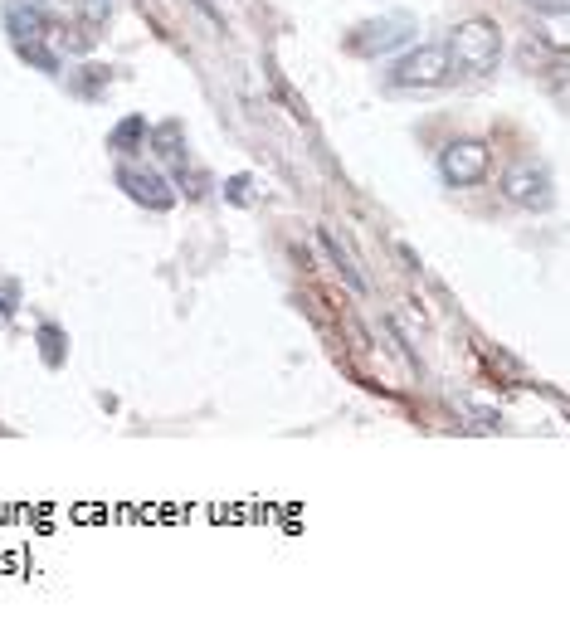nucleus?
I'll list each match as a JSON object with an SVG mask.
<instances>
[{"mask_svg":"<svg viewBox=\"0 0 570 633\" xmlns=\"http://www.w3.org/2000/svg\"><path fill=\"white\" fill-rule=\"evenodd\" d=\"M5 30L15 39L20 59H30V64L44 69V74H59V54L49 49V39H54V15H49L39 0H10V5H5Z\"/></svg>","mask_w":570,"mask_h":633,"instance_id":"nucleus-1","label":"nucleus"},{"mask_svg":"<svg viewBox=\"0 0 570 633\" xmlns=\"http://www.w3.org/2000/svg\"><path fill=\"white\" fill-rule=\"evenodd\" d=\"M449 59H454V74L488 78L502 59V30L493 20H463L449 39Z\"/></svg>","mask_w":570,"mask_h":633,"instance_id":"nucleus-2","label":"nucleus"},{"mask_svg":"<svg viewBox=\"0 0 570 633\" xmlns=\"http://www.w3.org/2000/svg\"><path fill=\"white\" fill-rule=\"evenodd\" d=\"M454 78V59H449V44H419L410 49L395 69H390V88L395 93H424V88H444Z\"/></svg>","mask_w":570,"mask_h":633,"instance_id":"nucleus-3","label":"nucleus"},{"mask_svg":"<svg viewBox=\"0 0 570 633\" xmlns=\"http://www.w3.org/2000/svg\"><path fill=\"white\" fill-rule=\"evenodd\" d=\"M493 171V147L488 142H473V137H458L439 151V176L449 186H478L483 176Z\"/></svg>","mask_w":570,"mask_h":633,"instance_id":"nucleus-4","label":"nucleus"},{"mask_svg":"<svg viewBox=\"0 0 570 633\" xmlns=\"http://www.w3.org/2000/svg\"><path fill=\"white\" fill-rule=\"evenodd\" d=\"M502 190H507V200L512 205H522V210H546L551 205V171L546 166H536V161H522V166H512L507 176H502Z\"/></svg>","mask_w":570,"mask_h":633,"instance_id":"nucleus-5","label":"nucleus"},{"mask_svg":"<svg viewBox=\"0 0 570 633\" xmlns=\"http://www.w3.org/2000/svg\"><path fill=\"white\" fill-rule=\"evenodd\" d=\"M117 186L127 190L137 205H147V210H171V200H176V190L166 186V176L137 171V166H117Z\"/></svg>","mask_w":570,"mask_h":633,"instance_id":"nucleus-6","label":"nucleus"},{"mask_svg":"<svg viewBox=\"0 0 570 633\" xmlns=\"http://www.w3.org/2000/svg\"><path fill=\"white\" fill-rule=\"evenodd\" d=\"M405 39H410V20H371V25H361L346 44H351V54H366L371 59V54H385V49H395Z\"/></svg>","mask_w":570,"mask_h":633,"instance_id":"nucleus-7","label":"nucleus"},{"mask_svg":"<svg viewBox=\"0 0 570 633\" xmlns=\"http://www.w3.org/2000/svg\"><path fill=\"white\" fill-rule=\"evenodd\" d=\"M317 239H322V249L332 254V263H337V273L346 278V288H351V293H366V278H361V268H356V259L346 254L342 244H337V234H332V229H317Z\"/></svg>","mask_w":570,"mask_h":633,"instance_id":"nucleus-8","label":"nucleus"},{"mask_svg":"<svg viewBox=\"0 0 570 633\" xmlns=\"http://www.w3.org/2000/svg\"><path fill=\"white\" fill-rule=\"evenodd\" d=\"M156 142V156L161 161H171V166H181L186 161V147H181V122H161L156 132H147Z\"/></svg>","mask_w":570,"mask_h":633,"instance_id":"nucleus-9","label":"nucleus"},{"mask_svg":"<svg viewBox=\"0 0 570 633\" xmlns=\"http://www.w3.org/2000/svg\"><path fill=\"white\" fill-rule=\"evenodd\" d=\"M137 142H147V117H127L113 137H108V147L113 151H132Z\"/></svg>","mask_w":570,"mask_h":633,"instance_id":"nucleus-10","label":"nucleus"},{"mask_svg":"<svg viewBox=\"0 0 570 633\" xmlns=\"http://www.w3.org/2000/svg\"><path fill=\"white\" fill-rule=\"evenodd\" d=\"M69 5H74V15H83L88 30H98L108 20V0H69Z\"/></svg>","mask_w":570,"mask_h":633,"instance_id":"nucleus-11","label":"nucleus"},{"mask_svg":"<svg viewBox=\"0 0 570 633\" xmlns=\"http://www.w3.org/2000/svg\"><path fill=\"white\" fill-rule=\"evenodd\" d=\"M39 341H44V361H49V366H59V361H64V332L44 322V327H39Z\"/></svg>","mask_w":570,"mask_h":633,"instance_id":"nucleus-12","label":"nucleus"},{"mask_svg":"<svg viewBox=\"0 0 570 633\" xmlns=\"http://www.w3.org/2000/svg\"><path fill=\"white\" fill-rule=\"evenodd\" d=\"M225 195H229V200H239V205H244V200H249V176H234V181L225 186Z\"/></svg>","mask_w":570,"mask_h":633,"instance_id":"nucleus-13","label":"nucleus"},{"mask_svg":"<svg viewBox=\"0 0 570 633\" xmlns=\"http://www.w3.org/2000/svg\"><path fill=\"white\" fill-rule=\"evenodd\" d=\"M195 10H200V15L210 20V25H225V15L215 10V0H195Z\"/></svg>","mask_w":570,"mask_h":633,"instance_id":"nucleus-14","label":"nucleus"},{"mask_svg":"<svg viewBox=\"0 0 570 633\" xmlns=\"http://www.w3.org/2000/svg\"><path fill=\"white\" fill-rule=\"evenodd\" d=\"M536 10H546V15H566V5L570 0H532Z\"/></svg>","mask_w":570,"mask_h":633,"instance_id":"nucleus-15","label":"nucleus"},{"mask_svg":"<svg viewBox=\"0 0 570 633\" xmlns=\"http://www.w3.org/2000/svg\"><path fill=\"white\" fill-rule=\"evenodd\" d=\"M10 302H15V288H5V293H0V322H5V317H10V312H15V307H10Z\"/></svg>","mask_w":570,"mask_h":633,"instance_id":"nucleus-16","label":"nucleus"}]
</instances>
